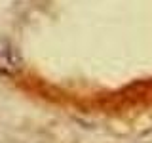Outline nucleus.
Listing matches in <instances>:
<instances>
[{
  "label": "nucleus",
  "instance_id": "1",
  "mask_svg": "<svg viewBox=\"0 0 152 143\" xmlns=\"http://www.w3.org/2000/svg\"><path fill=\"white\" fill-rule=\"evenodd\" d=\"M21 69L17 57L13 55L12 50H0V71H6V73H13V71Z\"/></svg>",
  "mask_w": 152,
  "mask_h": 143
}]
</instances>
